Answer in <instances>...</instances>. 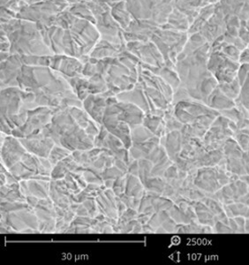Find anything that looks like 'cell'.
<instances>
[{"instance_id":"1","label":"cell","mask_w":249,"mask_h":265,"mask_svg":"<svg viewBox=\"0 0 249 265\" xmlns=\"http://www.w3.org/2000/svg\"><path fill=\"white\" fill-rule=\"evenodd\" d=\"M41 133L45 137L51 138L57 145L61 146L71 152L75 150H90L95 147V140L75 121L70 113L69 107L57 109L50 123Z\"/></svg>"},{"instance_id":"2","label":"cell","mask_w":249,"mask_h":265,"mask_svg":"<svg viewBox=\"0 0 249 265\" xmlns=\"http://www.w3.org/2000/svg\"><path fill=\"white\" fill-rule=\"evenodd\" d=\"M57 109L47 106H38L28 110V118L25 123L20 127L12 130V135L19 139L35 138L40 134L46 125L50 123Z\"/></svg>"},{"instance_id":"3","label":"cell","mask_w":249,"mask_h":265,"mask_svg":"<svg viewBox=\"0 0 249 265\" xmlns=\"http://www.w3.org/2000/svg\"><path fill=\"white\" fill-rule=\"evenodd\" d=\"M25 91L20 87H7L1 90V120L10 125L15 116L22 110L33 109L24 99Z\"/></svg>"},{"instance_id":"4","label":"cell","mask_w":249,"mask_h":265,"mask_svg":"<svg viewBox=\"0 0 249 265\" xmlns=\"http://www.w3.org/2000/svg\"><path fill=\"white\" fill-rule=\"evenodd\" d=\"M11 173L15 179L20 181L22 180H31L36 175L50 176L51 171L45 167L42 157L33 155L30 152H27L21 160L12 166L10 169Z\"/></svg>"},{"instance_id":"5","label":"cell","mask_w":249,"mask_h":265,"mask_svg":"<svg viewBox=\"0 0 249 265\" xmlns=\"http://www.w3.org/2000/svg\"><path fill=\"white\" fill-rule=\"evenodd\" d=\"M206 114L220 115L219 111L210 108L205 104L196 101H182L174 105V115L183 125H189L196 122L201 116Z\"/></svg>"},{"instance_id":"6","label":"cell","mask_w":249,"mask_h":265,"mask_svg":"<svg viewBox=\"0 0 249 265\" xmlns=\"http://www.w3.org/2000/svg\"><path fill=\"white\" fill-rule=\"evenodd\" d=\"M1 161L7 169L21 160L28 152L19 138L1 133Z\"/></svg>"},{"instance_id":"7","label":"cell","mask_w":249,"mask_h":265,"mask_svg":"<svg viewBox=\"0 0 249 265\" xmlns=\"http://www.w3.org/2000/svg\"><path fill=\"white\" fill-rule=\"evenodd\" d=\"M107 108L110 109L119 120L128 124L131 129L137 125H142L146 114L139 106L126 102L119 101L115 105L107 106Z\"/></svg>"},{"instance_id":"8","label":"cell","mask_w":249,"mask_h":265,"mask_svg":"<svg viewBox=\"0 0 249 265\" xmlns=\"http://www.w3.org/2000/svg\"><path fill=\"white\" fill-rule=\"evenodd\" d=\"M103 125L105 128L110 132V134L117 136L122 140L124 147L129 150L132 146V139H131V127L128 124L124 121L119 120L114 113L106 107L105 114L103 118Z\"/></svg>"},{"instance_id":"9","label":"cell","mask_w":249,"mask_h":265,"mask_svg":"<svg viewBox=\"0 0 249 265\" xmlns=\"http://www.w3.org/2000/svg\"><path fill=\"white\" fill-rule=\"evenodd\" d=\"M194 185L205 193L214 194L222 187L218 180V171L216 166L201 167L194 178Z\"/></svg>"},{"instance_id":"10","label":"cell","mask_w":249,"mask_h":265,"mask_svg":"<svg viewBox=\"0 0 249 265\" xmlns=\"http://www.w3.org/2000/svg\"><path fill=\"white\" fill-rule=\"evenodd\" d=\"M50 67L53 70L59 71L68 78L78 77L82 75V63L75 58L68 56L50 57Z\"/></svg>"},{"instance_id":"11","label":"cell","mask_w":249,"mask_h":265,"mask_svg":"<svg viewBox=\"0 0 249 265\" xmlns=\"http://www.w3.org/2000/svg\"><path fill=\"white\" fill-rule=\"evenodd\" d=\"M105 95L102 94H90L82 102V106L86 112L95 121L98 125H103V118L105 109L107 107Z\"/></svg>"},{"instance_id":"12","label":"cell","mask_w":249,"mask_h":265,"mask_svg":"<svg viewBox=\"0 0 249 265\" xmlns=\"http://www.w3.org/2000/svg\"><path fill=\"white\" fill-rule=\"evenodd\" d=\"M22 145L25 147L28 152L39 157H49L50 151L55 145V141L50 137L44 138H21Z\"/></svg>"},{"instance_id":"13","label":"cell","mask_w":249,"mask_h":265,"mask_svg":"<svg viewBox=\"0 0 249 265\" xmlns=\"http://www.w3.org/2000/svg\"><path fill=\"white\" fill-rule=\"evenodd\" d=\"M19 182L20 190L26 196L34 195L39 199L50 198V181L43 180H22Z\"/></svg>"},{"instance_id":"14","label":"cell","mask_w":249,"mask_h":265,"mask_svg":"<svg viewBox=\"0 0 249 265\" xmlns=\"http://www.w3.org/2000/svg\"><path fill=\"white\" fill-rule=\"evenodd\" d=\"M160 145L164 146L171 160H176L182 149V135L180 130L171 131L160 138Z\"/></svg>"},{"instance_id":"15","label":"cell","mask_w":249,"mask_h":265,"mask_svg":"<svg viewBox=\"0 0 249 265\" xmlns=\"http://www.w3.org/2000/svg\"><path fill=\"white\" fill-rule=\"evenodd\" d=\"M160 144V138L154 135L149 140H145L140 143H133L130 147L129 154L134 159L139 160L141 158H146L150 155V152Z\"/></svg>"},{"instance_id":"16","label":"cell","mask_w":249,"mask_h":265,"mask_svg":"<svg viewBox=\"0 0 249 265\" xmlns=\"http://www.w3.org/2000/svg\"><path fill=\"white\" fill-rule=\"evenodd\" d=\"M80 165L75 160L73 154H70L67 157L59 162L57 165L53 166L51 171V180H57L64 179L65 175L70 171H76Z\"/></svg>"},{"instance_id":"17","label":"cell","mask_w":249,"mask_h":265,"mask_svg":"<svg viewBox=\"0 0 249 265\" xmlns=\"http://www.w3.org/2000/svg\"><path fill=\"white\" fill-rule=\"evenodd\" d=\"M206 105L214 110L221 111V110H227L234 107L236 103L234 100L231 99L227 95H224L218 87L212 92V94L209 95Z\"/></svg>"},{"instance_id":"18","label":"cell","mask_w":249,"mask_h":265,"mask_svg":"<svg viewBox=\"0 0 249 265\" xmlns=\"http://www.w3.org/2000/svg\"><path fill=\"white\" fill-rule=\"evenodd\" d=\"M26 202V195L20 190V182L1 186V202Z\"/></svg>"},{"instance_id":"19","label":"cell","mask_w":249,"mask_h":265,"mask_svg":"<svg viewBox=\"0 0 249 265\" xmlns=\"http://www.w3.org/2000/svg\"><path fill=\"white\" fill-rule=\"evenodd\" d=\"M145 187L138 176L126 173V183L124 194L130 197L141 199L144 195Z\"/></svg>"},{"instance_id":"20","label":"cell","mask_w":249,"mask_h":265,"mask_svg":"<svg viewBox=\"0 0 249 265\" xmlns=\"http://www.w3.org/2000/svg\"><path fill=\"white\" fill-rule=\"evenodd\" d=\"M224 157L222 150H209L202 156L199 160L196 162L197 167H206V166H216Z\"/></svg>"},{"instance_id":"21","label":"cell","mask_w":249,"mask_h":265,"mask_svg":"<svg viewBox=\"0 0 249 265\" xmlns=\"http://www.w3.org/2000/svg\"><path fill=\"white\" fill-rule=\"evenodd\" d=\"M223 153L226 157H238L241 158L244 151L240 148L238 141L233 137H229L224 142Z\"/></svg>"},{"instance_id":"22","label":"cell","mask_w":249,"mask_h":265,"mask_svg":"<svg viewBox=\"0 0 249 265\" xmlns=\"http://www.w3.org/2000/svg\"><path fill=\"white\" fill-rule=\"evenodd\" d=\"M154 134L143 125H139L131 129V139L133 143H140L149 140L154 136Z\"/></svg>"},{"instance_id":"23","label":"cell","mask_w":249,"mask_h":265,"mask_svg":"<svg viewBox=\"0 0 249 265\" xmlns=\"http://www.w3.org/2000/svg\"><path fill=\"white\" fill-rule=\"evenodd\" d=\"M166 185V180L164 177H150L144 182L145 189L162 195Z\"/></svg>"},{"instance_id":"24","label":"cell","mask_w":249,"mask_h":265,"mask_svg":"<svg viewBox=\"0 0 249 265\" xmlns=\"http://www.w3.org/2000/svg\"><path fill=\"white\" fill-rule=\"evenodd\" d=\"M226 170L239 176L247 174L244 160L242 157H226Z\"/></svg>"},{"instance_id":"25","label":"cell","mask_w":249,"mask_h":265,"mask_svg":"<svg viewBox=\"0 0 249 265\" xmlns=\"http://www.w3.org/2000/svg\"><path fill=\"white\" fill-rule=\"evenodd\" d=\"M218 88L224 95H227L229 98L235 101L239 96L241 86L239 84V79L236 78L230 83L220 84Z\"/></svg>"},{"instance_id":"26","label":"cell","mask_w":249,"mask_h":265,"mask_svg":"<svg viewBox=\"0 0 249 265\" xmlns=\"http://www.w3.org/2000/svg\"><path fill=\"white\" fill-rule=\"evenodd\" d=\"M169 215L177 224H190L193 220L190 218L189 216L187 214L185 210H182L177 204H173V206L168 210Z\"/></svg>"},{"instance_id":"27","label":"cell","mask_w":249,"mask_h":265,"mask_svg":"<svg viewBox=\"0 0 249 265\" xmlns=\"http://www.w3.org/2000/svg\"><path fill=\"white\" fill-rule=\"evenodd\" d=\"M70 154H72V152L70 150H66V149L61 147V146L55 144L54 147L52 148L51 151H50V155H49L48 158H49L50 163L54 166L59 162L63 160L65 157H67Z\"/></svg>"},{"instance_id":"28","label":"cell","mask_w":249,"mask_h":265,"mask_svg":"<svg viewBox=\"0 0 249 265\" xmlns=\"http://www.w3.org/2000/svg\"><path fill=\"white\" fill-rule=\"evenodd\" d=\"M158 75H160L172 89L179 88L180 84V79L174 72H172L171 69H170L168 67H165L160 70Z\"/></svg>"},{"instance_id":"29","label":"cell","mask_w":249,"mask_h":265,"mask_svg":"<svg viewBox=\"0 0 249 265\" xmlns=\"http://www.w3.org/2000/svg\"><path fill=\"white\" fill-rule=\"evenodd\" d=\"M163 120H164L163 117L154 115L151 113H146L142 125H144L145 127H147L149 130L151 131L155 135L160 125L162 124Z\"/></svg>"},{"instance_id":"30","label":"cell","mask_w":249,"mask_h":265,"mask_svg":"<svg viewBox=\"0 0 249 265\" xmlns=\"http://www.w3.org/2000/svg\"><path fill=\"white\" fill-rule=\"evenodd\" d=\"M139 177L140 180L144 184L145 181L151 177V171L153 168V163L147 158L139 159Z\"/></svg>"},{"instance_id":"31","label":"cell","mask_w":249,"mask_h":265,"mask_svg":"<svg viewBox=\"0 0 249 265\" xmlns=\"http://www.w3.org/2000/svg\"><path fill=\"white\" fill-rule=\"evenodd\" d=\"M27 202H1V213H11L30 208ZM31 208V207H30Z\"/></svg>"},{"instance_id":"32","label":"cell","mask_w":249,"mask_h":265,"mask_svg":"<svg viewBox=\"0 0 249 265\" xmlns=\"http://www.w3.org/2000/svg\"><path fill=\"white\" fill-rule=\"evenodd\" d=\"M173 164V161L170 159L169 156H166L165 159L156 164L151 171V177H164L165 171Z\"/></svg>"},{"instance_id":"33","label":"cell","mask_w":249,"mask_h":265,"mask_svg":"<svg viewBox=\"0 0 249 265\" xmlns=\"http://www.w3.org/2000/svg\"><path fill=\"white\" fill-rule=\"evenodd\" d=\"M166 156H168V155H167V152L165 150V147L159 144L150 152V155L148 156L146 158L151 161L153 163V165H156L160 161L165 159Z\"/></svg>"},{"instance_id":"34","label":"cell","mask_w":249,"mask_h":265,"mask_svg":"<svg viewBox=\"0 0 249 265\" xmlns=\"http://www.w3.org/2000/svg\"><path fill=\"white\" fill-rule=\"evenodd\" d=\"M125 175V173H124L123 171H121L115 165L110 166L109 168H106L105 170L103 171V172L101 173V176L103 178V180H116L120 177Z\"/></svg>"},{"instance_id":"35","label":"cell","mask_w":249,"mask_h":265,"mask_svg":"<svg viewBox=\"0 0 249 265\" xmlns=\"http://www.w3.org/2000/svg\"><path fill=\"white\" fill-rule=\"evenodd\" d=\"M228 208H229L231 212H232V215L234 218V217H238V216H242L245 217L247 214V211L249 209V206L247 205L246 203H239V202H236V203H233L231 204H228Z\"/></svg>"},{"instance_id":"36","label":"cell","mask_w":249,"mask_h":265,"mask_svg":"<svg viewBox=\"0 0 249 265\" xmlns=\"http://www.w3.org/2000/svg\"><path fill=\"white\" fill-rule=\"evenodd\" d=\"M221 115L226 117L227 119H229L230 120L233 121L235 123H237L238 121L243 119L242 114L240 113L239 109L237 108V106L235 105L234 107L231 108V109H227V110H221L219 111Z\"/></svg>"},{"instance_id":"37","label":"cell","mask_w":249,"mask_h":265,"mask_svg":"<svg viewBox=\"0 0 249 265\" xmlns=\"http://www.w3.org/2000/svg\"><path fill=\"white\" fill-rule=\"evenodd\" d=\"M213 227H214L213 231L218 234H233L234 233L233 231L232 230V228L230 227L229 225L222 221H217Z\"/></svg>"},{"instance_id":"38","label":"cell","mask_w":249,"mask_h":265,"mask_svg":"<svg viewBox=\"0 0 249 265\" xmlns=\"http://www.w3.org/2000/svg\"><path fill=\"white\" fill-rule=\"evenodd\" d=\"M178 176H179V168L176 164L173 163L167 168V170L165 171L164 178L165 180H172L175 178H178Z\"/></svg>"},{"instance_id":"39","label":"cell","mask_w":249,"mask_h":265,"mask_svg":"<svg viewBox=\"0 0 249 265\" xmlns=\"http://www.w3.org/2000/svg\"><path fill=\"white\" fill-rule=\"evenodd\" d=\"M127 173L135 176L139 175V161L135 159L128 165Z\"/></svg>"},{"instance_id":"40","label":"cell","mask_w":249,"mask_h":265,"mask_svg":"<svg viewBox=\"0 0 249 265\" xmlns=\"http://www.w3.org/2000/svg\"><path fill=\"white\" fill-rule=\"evenodd\" d=\"M235 221L237 223V225L239 226V233H246L245 232V224H246V218L242 216H238L234 217Z\"/></svg>"},{"instance_id":"41","label":"cell","mask_w":249,"mask_h":265,"mask_svg":"<svg viewBox=\"0 0 249 265\" xmlns=\"http://www.w3.org/2000/svg\"><path fill=\"white\" fill-rule=\"evenodd\" d=\"M39 200H40L39 198L35 197L34 195H28V196H26V202L28 203V204H29L32 209H35L36 205H37V203H38Z\"/></svg>"},{"instance_id":"42","label":"cell","mask_w":249,"mask_h":265,"mask_svg":"<svg viewBox=\"0 0 249 265\" xmlns=\"http://www.w3.org/2000/svg\"><path fill=\"white\" fill-rule=\"evenodd\" d=\"M228 225L232 228V230L233 231L234 233H239V228L236 221H235L234 218H229V220H228Z\"/></svg>"},{"instance_id":"43","label":"cell","mask_w":249,"mask_h":265,"mask_svg":"<svg viewBox=\"0 0 249 265\" xmlns=\"http://www.w3.org/2000/svg\"><path fill=\"white\" fill-rule=\"evenodd\" d=\"M115 180H104V185H105L106 188H109V189H112V187H113V183H114Z\"/></svg>"},{"instance_id":"44","label":"cell","mask_w":249,"mask_h":265,"mask_svg":"<svg viewBox=\"0 0 249 265\" xmlns=\"http://www.w3.org/2000/svg\"><path fill=\"white\" fill-rule=\"evenodd\" d=\"M155 234H167V232H166L165 228L161 225V226H159V227L156 230V233H155Z\"/></svg>"},{"instance_id":"45","label":"cell","mask_w":249,"mask_h":265,"mask_svg":"<svg viewBox=\"0 0 249 265\" xmlns=\"http://www.w3.org/2000/svg\"><path fill=\"white\" fill-rule=\"evenodd\" d=\"M245 232L249 234V218H246V224H245Z\"/></svg>"},{"instance_id":"46","label":"cell","mask_w":249,"mask_h":265,"mask_svg":"<svg viewBox=\"0 0 249 265\" xmlns=\"http://www.w3.org/2000/svg\"><path fill=\"white\" fill-rule=\"evenodd\" d=\"M246 204H247V205L249 206V200L247 201V203H246Z\"/></svg>"}]
</instances>
